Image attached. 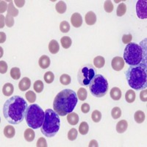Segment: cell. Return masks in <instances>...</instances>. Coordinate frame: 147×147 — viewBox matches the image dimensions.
<instances>
[{"instance_id":"cell-1","label":"cell","mask_w":147,"mask_h":147,"mask_svg":"<svg viewBox=\"0 0 147 147\" xmlns=\"http://www.w3.org/2000/svg\"><path fill=\"white\" fill-rule=\"evenodd\" d=\"M27 107V102L22 97L19 96L10 97L3 106L4 117L10 124H20L25 118Z\"/></svg>"},{"instance_id":"cell-2","label":"cell","mask_w":147,"mask_h":147,"mask_svg":"<svg viewBox=\"0 0 147 147\" xmlns=\"http://www.w3.org/2000/svg\"><path fill=\"white\" fill-rule=\"evenodd\" d=\"M78 102L75 91L71 89H65L57 94L54 99L53 108L60 116H65L73 112Z\"/></svg>"},{"instance_id":"cell-3","label":"cell","mask_w":147,"mask_h":147,"mask_svg":"<svg viewBox=\"0 0 147 147\" xmlns=\"http://www.w3.org/2000/svg\"><path fill=\"white\" fill-rule=\"evenodd\" d=\"M126 78L129 85L136 90H144L147 87L146 63L130 65L126 71Z\"/></svg>"},{"instance_id":"cell-4","label":"cell","mask_w":147,"mask_h":147,"mask_svg":"<svg viewBox=\"0 0 147 147\" xmlns=\"http://www.w3.org/2000/svg\"><path fill=\"white\" fill-rule=\"evenodd\" d=\"M60 127V119L59 115L52 109L45 111V118L43 125L40 127L42 134L47 138H52L59 131Z\"/></svg>"},{"instance_id":"cell-5","label":"cell","mask_w":147,"mask_h":147,"mask_svg":"<svg viewBox=\"0 0 147 147\" xmlns=\"http://www.w3.org/2000/svg\"><path fill=\"white\" fill-rule=\"evenodd\" d=\"M124 60L129 65H136L142 63H146V57L144 56V50L136 43H129L124 49Z\"/></svg>"},{"instance_id":"cell-6","label":"cell","mask_w":147,"mask_h":147,"mask_svg":"<svg viewBox=\"0 0 147 147\" xmlns=\"http://www.w3.org/2000/svg\"><path fill=\"white\" fill-rule=\"evenodd\" d=\"M45 113L41 107L36 104L28 106L26 111L25 119L28 127L33 129L41 127L44 121Z\"/></svg>"},{"instance_id":"cell-7","label":"cell","mask_w":147,"mask_h":147,"mask_svg":"<svg viewBox=\"0 0 147 147\" xmlns=\"http://www.w3.org/2000/svg\"><path fill=\"white\" fill-rule=\"evenodd\" d=\"M108 82L102 74H96L89 84V89L91 94L97 98L106 95L108 91Z\"/></svg>"},{"instance_id":"cell-8","label":"cell","mask_w":147,"mask_h":147,"mask_svg":"<svg viewBox=\"0 0 147 147\" xmlns=\"http://www.w3.org/2000/svg\"><path fill=\"white\" fill-rule=\"evenodd\" d=\"M96 75V70L92 65H85L79 70L77 80L79 83L82 86H89L90 81Z\"/></svg>"},{"instance_id":"cell-9","label":"cell","mask_w":147,"mask_h":147,"mask_svg":"<svg viewBox=\"0 0 147 147\" xmlns=\"http://www.w3.org/2000/svg\"><path fill=\"white\" fill-rule=\"evenodd\" d=\"M147 2L146 0H139L136 4V13L139 18H147Z\"/></svg>"},{"instance_id":"cell-10","label":"cell","mask_w":147,"mask_h":147,"mask_svg":"<svg viewBox=\"0 0 147 147\" xmlns=\"http://www.w3.org/2000/svg\"><path fill=\"white\" fill-rule=\"evenodd\" d=\"M124 64L125 62L124 59L121 57H115L111 61V66L116 71H120L122 70L124 67Z\"/></svg>"},{"instance_id":"cell-11","label":"cell","mask_w":147,"mask_h":147,"mask_svg":"<svg viewBox=\"0 0 147 147\" xmlns=\"http://www.w3.org/2000/svg\"><path fill=\"white\" fill-rule=\"evenodd\" d=\"M71 23L76 28L80 27L82 24V16L79 13H74L71 17Z\"/></svg>"},{"instance_id":"cell-12","label":"cell","mask_w":147,"mask_h":147,"mask_svg":"<svg viewBox=\"0 0 147 147\" xmlns=\"http://www.w3.org/2000/svg\"><path fill=\"white\" fill-rule=\"evenodd\" d=\"M31 86V80L28 77H24L18 83V88L21 91H26Z\"/></svg>"},{"instance_id":"cell-13","label":"cell","mask_w":147,"mask_h":147,"mask_svg":"<svg viewBox=\"0 0 147 147\" xmlns=\"http://www.w3.org/2000/svg\"><path fill=\"white\" fill-rule=\"evenodd\" d=\"M85 20L88 25H94L96 22V15L93 11L88 12L85 16Z\"/></svg>"},{"instance_id":"cell-14","label":"cell","mask_w":147,"mask_h":147,"mask_svg":"<svg viewBox=\"0 0 147 147\" xmlns=\"http://www.w3.org/2000/svg\"><path fill=\"white\" fill-rule=\"evenodd\" d=\"M51 63L50 58L47 55H42L41 57L39 58L38 64L39 66L43 69H46L49 67Z\"/></svg>"},{"instance_id":"cell-15","label":"cell","mask_w":147,"mask_h":147,"mask_svg":"<svg viewBox=\"0 0 147 147\" xmlns=\"http://www.w3.org/2000/svg\"><path fill=\"white\" fill-rule=\"evenodd\" d=\"M79 115L76 113L71 112L67 115V121L69 124L72 126H75L78 124L79 122Z\"/></svg>"},{"instance_id":"cell-16","label":"cell","mask_w":147,"mask_h":147,"mask_svg":"<svg viewBox=\"0 0 147 147\" xmlns=\"http://www.w3.org/2000/svg\"><path fill=\"white\" fill-rule=\"evenodd\" d=\"M4 135L7 138H13L16 135V130L13 126L7 125L4 128Z\"/></svg>"},{"instance_id":"cell-17","label":"cell","mask_w":147,"mask_h":147,"mask_svg":"<svg viewBox=\"0 0 147 147\" xmlns=\"http://www.w3.org/2000/svg\"><path fill=\"white\" fill-rule=\"evenodd\" d=\"M110 95L112 99L115 101H119L121 98V90L117 87L113 88L110 92Z\"/></svg>"},{"instance_id":"cell-18","label":"cell","mask_w":147,"mask_h":147,"mask_svg":"<svg viewBox=\"0 0 147 147\" xmlns=\"http://www.w3.org/2000/svg\"><path fill=\"white\" fill-rule=\"evenodd\" d=\"M24 137L25 138L27 142H32L33 141L35 137V134L32 128H28L24 131Z\"/></svg>"},{"instance_id":"cell-19","label":"cell","mask_w":147,"mask_h":147,"mask_svg":"<svg viewBox=\"0 0 147 147\" xmlns=\"http://www.w3.org/2000/svg\"><path fill=\"white\" fill-rule=\"evenodd\" d=\"M60 50V45L58 42L55 40H52L49 44V51L52 54H57Z\"/></svg>"},{"instance_id":"cell-20","label":"cell","mask_w":147,"mask_h":147,"mask_svg":"<svg viewBox=\"0 0 147 147\" xmlns=\"http://www.w3.org/2000/svg\"><path fill=\"white\" fill-rule=\"evenodd\" d=\"M14 91V87L13 84L11 83H6L3 86L2 88V93L5 96H10L12 94H13Z\"/></svg>"},{"instance_id":"cell-21","label":"cell","mask_w":147,"mask_h":147,"mask_svg":"<svg viewBox=\"0 0 147 147\" xmlns=\"http://www.w3.org/2000/svg\"><path fill=\"white\" fill-rule=\"evenodd\" d=\"M128 127V123L126 120L119 121L116 124V131L119 133H124L127 129Z\"/></svg>"},{"instance_id":"cell-22","label":"cell","mask_w":147,"mask_h":147,"mask_svg":"<svg viewBox=\"0 0 147 147\" xmlns=\"http://www.w3.org/2000/svg\"><path fill=\"white\" fill-rule=\"evenodd\" d=\"M145 113L143 111H141V110H138V111H136L135 115H134V119H135L136 122L138 123V124H141V123H143L144 121V120H145Z\"/></svg>"},{"instance_id":"cell-23","label":"cell","mask_w":147,"mask_h":147,"mask_svg":"<svg viewBox=\"0 0 147 147\" xmlns=\"http://www.w3.org/2000/svg\"><path fill=\"white\" fill-rule=\"evenodd\" d=\"M55 9H56V11L60 14H63L64 13H65L67 10V6L66 4L63 2V1H60V2H57L55 5Z\"/></svg>"},{"instance_id":"cell-24","label":"cell","mask_w":147,"mask_h":147,"mask_svg":"<svg viewBox=\"0 0 147 147\" xmlns=\"http://www.w3.org/2000/svg\"><path fill=\"white\" fill-rule=\"evenodd\" d=\"M94 64L96 68L101 69V68H103L105 64V60L102 56H97L94 59Z\"/></svg>"},{"instance_id":"cell-25","label":"cell","mask_w":147,"mask_h":147,"mask_svg":"<svg viewBox=\"0 0 147 147\" xmlns=\"http://www.w3.org/2000/svg\"><path fill=\"white\" fill-rule=\"evenodd\" d=\"M60 42H61V45L64 49H67L70 48L72 44V40L71 39L70 37L69 36H63L62 38L60 39Z\"/></svg>"},{"instance_id":"cell-26","label":"cell","mask_w":147,"mask_h":147,"mask_svg":"<svg viewBox=\"0 0 147 147\" xmlns=\"http://www.w3.org/2000/svg\"><path fill=\"white\" fill-rule=\"evenodd\" d=\"M136 93L132 90H127L125 94V99L128 103H133L136 100Z\"/></svg>"},{"instance_id":"cell-27","label":"cell","mask_w":147,"mask_h":147,"mask_svg":"<svg viewBox=\"0 0 147 147\" xmlns=\"http://www.w3.org/2000/svg\"><path fill=\"white\" fill-rule=\"evenodd\" d=\"M10 77L12 79H13L15 80H19L21 77V71L18 67H13L10 70Z\"/></svg>"},{"instance_id":"cell-28","label":"cell","mask_w":147,"mask_h":147,"mask_svg":"<svg viewBox=\"0 0 147 147\" xmlns=\"http://www.w3.org/2000/svg\"><path fill=\"white\" fill-rule=\"evenodd\" d=\"M89 131V126L87 122L82 121L80 124V127H79V132L81 135L82 136H85L87 135L88 132Z\"/></svg>"},{"instance_id":"cell-29","label":"cell","mask_w":147,"mask_h":147,"mask_svg":"<svg viewBox=\"0 0 147 147\" xmlns=\"http://www.w3.org/2000/svg\"><path fill=\"white\" fill-rule=\"evenodd\" d=\"M77 98L80 101H85V99H87L88 96V92L86 89L84 88H80L77 91Z\"/></svg>"},{"instance_id":"cell-30","label":"cell","mask_w":147,"mask_h":147,"mask_svg":"<svg viewBox=\"0 0 147 147\" xmlns=\"http://www.w3.org/2000/svg\"><path fill=\"white\" fill-rule=\"evenodd\" d=\"M126 12H127V5H126V4H119L117 7V10H116V15L119 17L123 16L126 13Z\"/></svg>"},{"instance_id":"cell-31","label":"cell","mask_w":147,"mask_h":147,"mask_svg":"<svg viewBox=\"0 0 147 147\" xmlns=\"http://www.w3.org/2000/svg\"><path fill=\"white\" fill-rule=\"evenodd\" d=\"M7 14L12 16L16 17L18 15V9L14 7L13 3L12 2H10V3H9L8 5V8H7Z\"/></svg>"},{"instance_id":"cell-32","label":"cell","mask_w":147,"mask_h":147,"mask_svg":"<svg viewBox=\"0 0 147 147\" xmlns=\"http://www.w3.org/2000/svg\"><path fill=\"white\" fill-rule=\"evenodd\" d=\"M60 82L62 85H68L71 83V77L69 74H62V75L60 76Z\"/></svg>"},{"instance_id":"cell-33","label":"cell","mask_w":147,"mask_h":147,"mask_svg":"<svg viewBox=\"0 0 147 147\" xmlns=\"http://www.w3.org/2000/svg\"><path fill=\"white\" fill-rule=\"evenodd\" d=\"M44 82H42L41 80H37L35 81V83L33 85V88L35 92L37 93H41L44 90Z\"/></svg>"},{"instance_id":"cell-34","label":"cell","mask_w":147,"mask_h":147,"mask_svg":"<svg viewBox=\"0 0 147 147\" xmlns=\"http://www.w3.org/2000/svg\"><path fill=\"white\" fill-rule=\"evenodd\" d=\"M111 115L113 119H118L121 116V110L120 107H115L111 110Z\"/></svg>"},{"instance_id":"cell-35","label":"cell","mask_w":147,"mask_h":147,"mask_svg":"<svg viewBox=\"0 0 147 147\" xmlns=\"http://www.w3.org/2000/svg\"><path fill=\"white\" fill-rule=\"evenodd\" d=\"M25 97L30 103H34L36 100V94L32 90H29L26 93Z\"/></svg>"},{"instance_id":"cell-36","label":"cell","mask_w":147,"mask_h":147,"mask_svg":"<svg viewBox=\"0 0 147 147\" xmlns=\"http://www.w3.org/2000/svg\"><path fill=\"white\" fill-rule=\"evenodd\" d=\"M91 119L92 120L94 121V122L98 123L102 119V113L100 111H99V110H94V111H93V113L91 114Z\"/></svg>"},{"instance_id":"cell-37","label":"cell","mask_w":147,"mask_h":147,"mask_svg":"<svg viewBox=\"0 0 147 147\" xmlns=\"http://www.w3.org/2000/svg\"><path fill=\"white\" fill-rule=\"evenodd\" d=\"M60 30L63 33L69 32L70 30V24H69V22L66 21H63L60 24Z\"/></svg>"},{"instance_id":"cell-38","label":"cell","mask_w":147,"mask_h":147,"mask_svg":"<svg viewBox=\"0 0 147 147\" xmlns=\"http://www.w3.org/2000/svg\"><path fill=\"white\" fill-rule=\"evenodd\" d=\"M44 79L47 84H50L55 80V75L52 71H47L44 74Z\"/></svg>"},{"instance_id":"cell-39","label":"cell","mask_w":147,"mask_h":147,"mask_svg":"<svg viewBox=\"0 0 147 147\" xmlns=\"http://www.w3.org/2000/svg\"><path fill=\"white\" fill-rule=\"evenodd\" d=\"M77 135H78V132L75 128L71 129L68 132V139L73 141V140H76V138H77Z\"/></svg>"},{"instance_id":"cell-40","label":"cell","mask_w":147,"mask_h":147,"mask_svg":"<svg viewBox=\"0 0 147 147\" xmlns=\"http://www.w3.org/2000/svg\"><path fill=\"white\" fill-rule=\"evenodd\" d=\"M104 9L105 10L107 13H111L113 10L114 7H113V4L111 1H105V4H104Z\"/></svg>"},{"instance_id":"cell-41","label":"cell","mask_w":147,"mask_h":147,"mask_svg":"<svg viewBox=\"0 0 147 147\" xmlns=\"http://www.w3.org/2000/svg\"><path fill=\"white\" fill-rule=\"evenodd\" d=\"M5 24L7 25V27H12L14 25V18L13 16L7 14L6 17H5Z\"/></svg>"},{"instance_id":"cell-42","label":"cell","mask_w":147,"mask_h":147,"mask_svg":"<svg viewBox=\"0 0 147 147\" xmlns=\"http://www.w3.org/2000/svg\"><path fill=\"white\" fill-rule=\"evenodd\" d=\"M7 63L5 62V61H0V73L2 74H4L7 71Z\"/></svg>"},{"instance_id":"cell-43","label":"cell","mask_w":147,"mask_h":147,"mask_svg":"<svg viewBox=\"0 0 147 147\" xmlns=\"http://www.w3.org/2000/svg\"><path fill=\"white\" fill-rule=\"evenodd\" d=\"M132 39V36L131 34H125V35H123L122 37V42L124 43V44H128L129 43H131Z\"/></svg>"},{"instance_id":"cell-44","label":"cell","mask_w":147,"mask_h":147,"mask_svg":"<svg viewBox=\"0 0 147 147\" xmlns=\"http://www.w3.org/2000/svg\"><path fill=\"white\" fill-rule=\"evenodd\" d=\"M47 140L44 138H40L38 140L36 144V146L37 147H47Z\"/></svg>"},{"instance_id":"cell-45","label":"cell","mask_w":147,"mask_h":147,"mask_svg":"<svg viewBox=\"0 0 147 147\" xmlns=\"http://www.w3.org/2000/svg\"><path fill=\"white\" fill-rule=\"evenodd\" d=\"M0 5H1V7H0V13H5L7 10L8 5H7V4L6 3L5 1H1L0 2Z\"/></svg>"},{"instance_id":"cell-46","label":"cell","mask_w":147,"mask_h":147,"mask_svg":"<svg viewBox=\"0 0 147 147\" xmlns=\"http://www.w3.org/2000/svg\"><path fill=\"white\" fill-rule=\"evenodd\" d=\"M140 100L144 102H146L147 101V90L146 89H144L143 91L140 92Z\"/></svg>"},{"instance_id":"cell-47","label":"cell","mask_w":147,"mask_h":147,"mask_svg":"<svg viewBox=\"0 0 147 147\" xmlns=\"http://www.w3.org/2000/svg\"><path fill=\"white\" fill-rule=\"evenodd\" d=\"M90 105L88 103H84L82 104L81 106V110L83 113H88L90 111Z\"/></svg>"},{"instance_id":"cell-48","label":"cell","mask_w":147,"mask_h":147,"mask_svg":"<svg viewBox=\"0 0 147 147\" xmlns=\"http://www.w3.org/2000/svg\"><path fill=\"white\" fill-rule=\"evenodd\" d=\"M16 3V6L18 7H22L24 5V4H25V1L24 0H23V1H18V0H15V2H14Z\"/></svg>"},{"instance_id":"cell-49","label":"cell","mask_w":147,"mask_h":147,"mask_svg":"<svg viewBox=\"0 0 147 147\" xmlns=\"http://www.w3.org/2000/svg\"><path fill=\"white\" fill-rule=\"evenodd\" d=\"M0 18H1V22H0V28L2 29L5 27V18L4 17L3 15L0 16Z\"/></svg>"},{"instance_id":"cell-50","label":"cell","mask_w":147,"mask_h":147,"mask_svg":"<svg viewBox=\"0 0 147 147\" xmlns=\"http://www.w3.org/2000/svg\"><path fill=\"white\" fill-rule=\"evenodd\" d=\"M0 35H1V38H0V43H1V44H3L4 42L6 40V35H5V32H0Z\"/></svg>"},{"instance_id":"cell-51","label":"cell","mask_w":147,"mask_h":147,"mask_svg":"<svg viewBox=\"0 0 147 147\" xmlns=\"http://www.w3.org/2000/svg\"><path fill=\"white\" fill-rule=\"evenodd\" d=\"M88 146L89 147H93V146L98 147L99 146V144H98V142H97L96 140H92L90 142V144H89Z\"/></svg>"},{"instance_id":"cell-52","label":"cell","mask_w":147,"mask_h":147,"mask_svg":"<svg viewBox=\"0 0 147 147\" xmlns=\"http://www.w3.org/2000/svg\"><path fill=\"white\" fill-rule=\"evenodd\" d=\"M0 49H2V53H1V56H0V57H2V54H3V51H2V47H1V48H0Z\"/></svg>"}]
</instances>
